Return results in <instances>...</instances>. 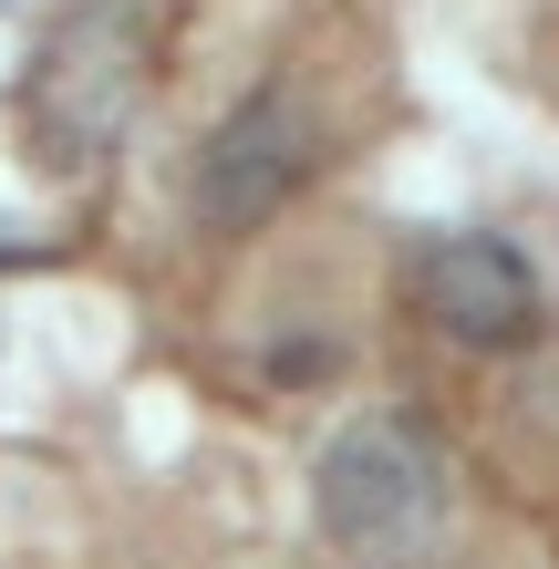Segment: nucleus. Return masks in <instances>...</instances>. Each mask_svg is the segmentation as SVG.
<instances>
[{"label": "nucleus", "instance_id": "nucleus-4", "mask_svg": "<svg viewBox=\"0 0 559 569\" xmlns=\"http://www.w3.org/2000/svg\"><path fill=\"white\" fill-rule=\"evenodd\" d=\"M415 300H425V321H436L446 342H467V352H518L539 331V270L498 228H446V239H425Z\"/></svg>", "mask_w": 559, "mask_h": 569}, {"label": "nucleus", "instance_id": "nucleus-1", "mask_svg": "<svg viewBox=\"0 0 559 569\" xmlns=\"http://www.w3.org/2000/svg\"><path fill=\"white\" fill-rule=\"evenodd\" d=\"M146 73H156V42H146V11L136 0H73L42 42H31V73H21V136L52 177H93L146 114Z\"/></svg>", "mask_w": 559, "mask_h": 569}, {"label": "nucleus", "instance_id": "nucleus-3", "mask_svg": "<svg viewBox=\"0 0 559 569\" xmlns=\"http://www.w3.org/2000/svg\"><path fill=\"white\" fill-rule=\"evenodd\" d=\"M311 166H321V114H311V93H290V83H280V93H249V104L197 146L187 208H197V228H218V239H249V228H270L290 197L311 187Z\"/></svg>", "mask_w": 559, "mask_h": 569}, {"label": "nucleus", "instance_id": "nucleus-2", "mask_svg": "<svg viewBox=\"0 0 559 569\" xmlns=\"http://www.w3.org/2000/svg\"><path fill=\"white\" fill-rule=\"evenodd\" d=\"M311 508L321 539L352 559H415L446 528V446L415 415H352L311 456Z\"/></svg>", "mask_w": 559, "mask_h": 569}]
</instances>
